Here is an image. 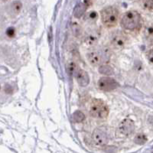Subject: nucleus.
I'll list each match as a JSON object with an SVG mask.
<instances>
[{
    "mask_svg": "<svg viewBox=\"0 0 153 153\" xmlns=\"http://www.w3.org/2000/svg\"><path fill=\"white\" fill-rule=\"evenodd\" d=\"M110 58V54L105 51L96 50L93 51L87 54V59L92 65H103V63L108 61Z\"/></svg>",
    "mask_w": 153,
    "mask_h": 153,
    "instance_id": "4",
    "label": "nucleus"
},
{
    "mask_svg": "<svg viewBox=\"0 0 153 153\" xmlns=\"http://www.w3.org/2000/svg\"><path fill=\"white\" fill-rule=\"evenodd\" d=\"M147 141V138L143 133H139L134 138V142L138 145H143L146 143Z\"/></svg>",
    "mask_w": 153,
    "mask_h": 153,
    "instance_id": "16",
    "label": "nucleus"
},
{
    "mask_svg": "<svg viewBox=\"0 0 153 153\" xmlns=\"http://www.w3.org/2000/svg\"><path fill=\"white\" fill-rule=\"evenodd\" d=\"M134 129H135L134 122L129 118L124 119L118 126L119 133L124 136H129L130 134L133 132Z\"/></svg>",
    "mask_w": 153,
    "mask_h": 153,
    "instance_id": "5",
    "label": "nucleus"
},
{
    "mask_svg": "<svg viewBox=\"0 0 153 153\" xmlns=\"http://www.w3.org/2000/svg\"><path fill=\"white\" fill-rule=\"evenodd\" d=\"M86 20H87V21L89 22H94L95 21V20H97L98 18V15L97 13L95 12V11H92V12H89V13H87V15H86Z\"/></svg>",
    "mask_w": 153,
    "mask_h": 153,
    "instance_id": "17",
    "label": "nucleus"
},
{
    "mask_svg": "<svg viewBox=\"0 0 153 153\" xmlns=\"http://www.w3.org/2000/svg\"><path fill=\"white\" fill-rule=\"evenodd\" d=\"M22 7V5L21 2H19V1L13 2L9 6V12H10L12 15H17L21 11Z\"/></svg>",
    "mask_w": 153,
    "mask_h": 153,
    "instance_id": "12",
    "label": "nucleus"
},
{
    "mask_svg": "<svg viewBox=\"0 0 153 153\" xmlns=\"http://www.w3.org/2000/svg\"><path fill=\"white\" fill-rule=\"evenodd\" d=\"M72 120L75 123H81L85 120V115L80 110H76L72 114Z\"/></svg>",
    "mask_w": 153,
    "mask_h": 153,
    "instance_id": "15",
    "label": "nucleus"
},
{
    "mask_svg": "<svg viewBox=\"0 0 153 153\" xmlns=\"http://www.w3.org/2000/svg\"><path fill=\"white\" fill-rule=\"evenodd\" d=\"M89 3H90V2H87V1H80L79 2H77L74 9V16L75 18L79 19V18L84 16Z\"/></svg>",
    "mask_w": 153,
    "mask_h": 153,
    "instance_id": "9",
    "label": "nucleus"
},
{
    "mask_svg": "<svg viewBox=\"0 0 153 153\" xmlns=\"http://www.w3.org/2000/svg\"><path fill=\"white\" fill-rule=\"evenodd\" d=\"M101 20L105 26L112 28L117 25L119 19V11L113 6H109L100 12Z\"/></svg>",
    "mask_w": 153,
    "mask_h": 153,
    "instance_id": "3",
    "label": "nucleus"
},
{
    "mask_svg": "<svg viewBox=\"0 0 153 153\" xmlns=\"http://www.w3.org/2000/svg\"><path fill=\"white\" fill-rule=\"evenodd\" d=\"M92 137L94 143L97 145H99V146H104L108 143L107 134L106 133L105 131L102 130L99 128L94 129Z\"/></svg>",
    "mask_w": 153,
    "mask_h": 153,
    "instance_id": "7",
    "label": "nucleus"
},
{
    "mask_svg": "<svg viewBox=\"0 0 153 153\" xmlns=\"http://www.w3.org/2000/svg\"><path fill=\"white\" fill-rule=\"evenodd\" d=\"M148 58L151 63H153V48L152 49L149 51V52L148 54Z\"/></svg>",
    "mask_w": 153,
    "mask_h": 153,
    "instance_id": "21",
    "label": "nucleus"
},
{
    "mask_svg": "<svg viewBox=\"0 0 153 153\" xmlns=\"http://www.w3.org/2000/svg\"><path fill=\"white\" fill-rule=\"evenodd\" d=\"M141 3L145 9L153 12V1H142Z\"/></svg>",
    "mask_w": 153,
    "mask_h": 153,
    "instance_id": "18",
    "label": "nucleus"
},
{
    "mask_svg": "<svg viewBox=\"0 0 153 153\" xmlns=\"http://www.w3.org/2000/svg\"><path fill=\"white\" fill-rule=\"evenodd\" d=\"M100 35L98 31H93L89 32L85 38V42L88 45H94L99 39Z\"/></svg>",
    "mask_w": 153,
    "mask_h": 153,
    "instance_id": "11",
    "label": "nucleus"
},
{
    "mask_svg": "<svg viewBox=\"0 0 153 153\" xmlns=\"http://www.w3.org/2000/svg\"><path fill=\"white\" fill-rule=\"evenodd\" d=\"M121 26L129 31H135L141 28L143 19L141 15L136 11H129L123 15L120 21Z\"/></svg>",
    "mask_w": 153,
    "mask_h": 153,
    "instance_id": "1",
    "label": "nucleus"
},
{
    "mask_svg": "<svg viewBox=\"0 0 153 153\" xmlns=\"http://www.w3.org/2000/svg\"><path fill=\"white\" fill-rule=\"evenodd\" d=\"M76 78L79 85L81 86V87H87L89 84V83H90V76H89V74H87V71H85L82 69H80L78 74L76 75Z\"/></svg>",
    "mask_w": 153,
    "mask_h": 153,
    "instance_id": "10",
    "label": "nucleus"
},
{
    "mask_svg": "<svg viewBox=\"0 0 153 153\" xmlns=\"http://www.w3.org/2000/svg\"><path fill=\"white\" fill-rule=\"evenodd\" d=\"M98 86L100 90L103 91H111L119 87V84L111 77H101L98 82Z\"/></svg>",
    "mask_w": 153,
    "mask_h": 153,
    "instance_id": "6",
    "label": "nucleus"
},
{
    "mask_svg": "<svg viewBox=\"0 0 153 153\" xmlns=\"http://www.w3.org/2000/svg\"><path fill=\"white\" fill-rule=\"evenodd\" d=\"M99 72L102 74L106 75V76H110V75H113L114 73V70L113 69V68L109 65H101L99 68Z\"/></svg>",
    "mask_w": 153,
    "mask_h": 153,
    "instance_id": "14",
    "label": "nucleus"
},
{
    "mask_svg": "<svg viewBox=\"0 0 153 153\" xmlns=\"http://www.w3.org/2000/svg\"><path fill=\"white\" fill-rule=\"evenodd\" d=\"M6 34L9 37H13L15 35V29L13 28H9L6 31Z\"/></svg>",
    "mask_w": 153,
    "mask_h": 153,
    "instance_id": "20",
    "label": "nucleus"
},
{
    "mask_svg": "<svg viewBox=\"0 0 153 153\" xmlns=\"http://www.w3.org/2000/svg\"><path fill=\"white\" fill-rule=\"evenodd\" d=\"M146 37L150 42H153V27L146 29Z\"/></svg>",
    "mask_w": 153,
    "mask_h": 153,
    "instance_id": "19",
    "label": "nucleus"
},
{
    "mask_svg": "<svg viewBox=\"0 0 153 153\" xmlns=\"http://www.w3.org/2000/svg\"><path fill=\"white\" fill-rule=\"evenodd\" d=\"M126 40V37L123 33L117 31L112 35L111 43L113 47L117 48H122L125 45Z\"/></svg>",
    "mask_w": 153,
    "mask_h": 153,
    "instance_id": "8",
    "label": "nucleus"
},
{
    "mask_svg": "<svg viewBox=\"0 0 153 153\" xmlns=\"http://www.w3.org/2000/svg\"><path fill=\"white\" fill-rule=\"evenodd\" d=\"M90 114L94 118L105 119L109 114V107L104 101L100 99H94L90 105Z\"/></svg>",
    "mask_w": 153,
    "mask_h": 153,
    "instance_id": "2",
    "label": "nucleus"
},
{
    "mask_svg": "<svg viewBox=\"0 0 153 153\" xmlns=\"http://www.w3.org/2000/svg\"><path fill=\"white\" fill-rule=\"evenodd\" d=\"M67 69H68V71L69 72L70 74L75 76V77L76 76V75L78 74L79 71H80V69L78 68V66H77L75 63L73 62L68 64V67H67Z\"/></svg>",
    "mask_w": 153,
    "mask_h": 153,
    "instance_id": "13",
    "label": "nucleus"
}]
</instances>
